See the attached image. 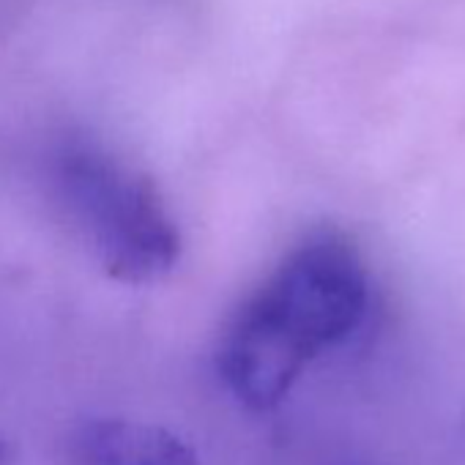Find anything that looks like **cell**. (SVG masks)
Wrapping results in <instances>:
<instances>
[{"mask_svg":"<svg viewBox=\"0 0 465 465\" xmlns=\"http://www.w3.org/2000/svg\"><path fill=\"white\" fill-rule=\"evenodd\" d=\"M372 304L370 272L340 232H312L230 318L216 367L242 405L269 411L307 364L348 342Z\"/></svg>","mask_w":465,"mask_h":465,"instance_id":"obj_1","label":"cell"},{"mask_svg":"<svg viewBox=\"0 0 465 465\" xmlns=\"http://www.w3.org/2000/svg\"><path fill=\"white\" fill-rule=\"evenodd\" d=\"M50 183L107 277L151 285L181 255V232L156 186L94 140L69 137L50 156Z\"/></svg>","mask_w":465,"mask_h":465,"instance_id":"obj_2","label":"cell"},{"mask_svg":"<svg viewBox=\"0 0 465 465\" xmlns=\"http://www.w3.org/2000/svg\"><path fill=\"white\" fill-rule=\"evenodd\" d=\"M69 465H200V457L159 424L96 416L72 430Z\"/></svg>","mask_w":465,"mask_h":465,"instance_id":"obj_3","label":"cell"},{"mask_svg":"<svg viewBox=\"0 0 465 465\" xmlns=\"http://www.w3.org/2000/svg\"><path fill=\"white\" fill-rule=\"evenodd\" d=\"M15 446L4 438V435H0V465H15Z\"/></svg>","mask_w":465,"mask_h":465,"instance_id":"obj_4","label":"cell"}]
</instances>
